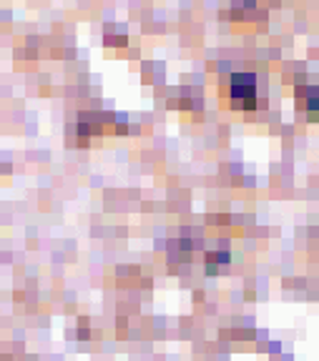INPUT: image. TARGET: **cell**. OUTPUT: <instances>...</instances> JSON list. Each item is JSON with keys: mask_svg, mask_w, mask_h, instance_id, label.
Masks as SVG:
<instances>
[{"mask_svg": "<svg viewBox=\"0 0 319 361\" xmlns=\"http://www.w3.org/2000/svg\"><path fill=\"white\" fill-rule=\"evenodd\" d=\"M207 259H209V268L214 271V266H216V263H226V261H229V254H209Z\"/></svg>", "mask_w": 319, "mask_h": 361, "instance_id": "3957f363", "label": "cell"}, {"mask_svg": "<svg viewBox=\"0 0 319 361\" xmlns=\"http://www.w3.org/2000/svg\"><path fill=\"white\" fill-rule=\"evenodd\" d=\"M229 93L239 106L254 108L257 103V75L254 73H234L229 83Z\"/></svg>", "mask_w": 319, "mask_h": 361, "instance_id": "6da1fadb", "label": "cell"}, {"mask_svg": "<svg viewBox=\"0 0 319 361\" xmlns=\"http://www.w3.org/2000/svg\"><path fill=\"white\" fill-rule=\"evenodd\" d=\"M297 95H299V103H304L309 111H317V108H319V91H317V88L304 86V88H299V91H297Z\"/></svg>", "mask_w": 319, "mask_h": 361, "instance_id": "7a4b0ae2", "label": "cell"}]
</instances>
